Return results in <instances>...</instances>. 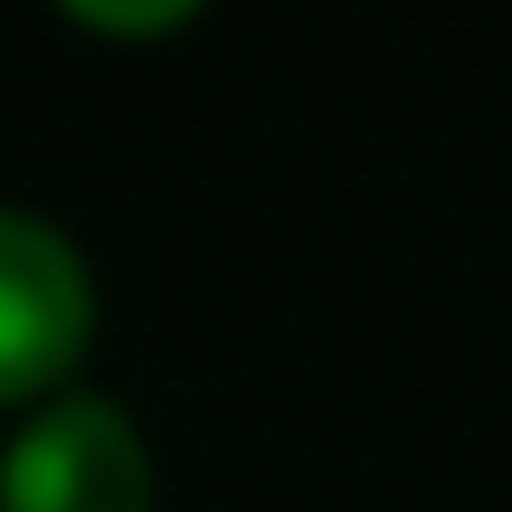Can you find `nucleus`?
Segmentation results:
<instances>
[{"label": "nucleus", "instance_id": "nucleus-1", "mask_svg": "<svg viewBox=\"0 0 512 512\" xmlns=\"http://www.w3.org/2000/svg\"><path fill=\"white\" fill-rule=\"evenodd\" d=\"M95 351V266L57 219L0 200V418L76 389Z\"/></svg>", "mask_w": 512, "mask_h": 512}, {"label": "nucleus", "instance_id": "nucleus-2", "mask_svg": "<svg viewBox=\"0 0 512 512\" xmlns=\"http://www.w3.org/2000/svg\"><path fill=\"white\" fill-rule=\"evenodd\" d=\"M0 512H152V446L124 399L57 389L0 446Z\"/></svg>", "mask_w": 512, "mask_h": 512}, {"label": "nucleus", "instance_id": "nucleus-3", "mask_svg": "<svg viewBox=\"0 0 512 512\" xmlns=\"http://www.w3.org/2000/svg\"><path fill=\"white\" fill-rule=\"evenodd\" d=\"M57 19L86 29V38H171V29L200 19V0H67Z\"/></svg>", "mask_w": 512, "mask_h": 512}]
</instances>
